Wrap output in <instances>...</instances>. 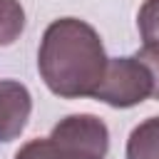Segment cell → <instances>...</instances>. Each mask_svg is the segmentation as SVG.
<instances>
[{
	"label": "cell",
	"instance_id": "7",
	"mask_svg": "<svg viewBox=\"0 0 159 159\" xmlns=\"http://www.w3.org/2000/svg\"><path fill=\"white\" fill-rule=\"evenodd\" d=\"M15 159H89V157L67 152L47 137V139H30L27 144H22L15 154Z\"/></svg>",
	"mask_w": 159,
	"mask_h": 159
},
{
	"label": "cell",
	"instance_id": "1",
	"mask_svg": "<svg viewBox=\"0 0 159 159\" xmlns=\"http://www.w3.org/2000/svg\"><path fill=\"white\" fill-rule=\"evenodd\" d=\"M107 60L99 32L77 17H60L50 22L37 50L42 82L52 94L65 99L92 97L102 82Z\"/></svg>",
	"mask_w": 159,
	"mask_h": 159
},
{
	"label": "cell",
	"instance_id": "8",
	"mask_svg": "<svg viewBox=\"0 0 159 159\" xmlns=\"http://www.w3.org/2000/svg\"><path fill=\"white\" fill-rule=\"evenodd\" d=\"M137 27L144 45H159V0H147L139 7Z\"/></svg>",
	"mask_w": 159,
	"mask_h": 159
},
{
	"label": "cell",
	"instance_id": "4",
	"mask_svg": "<svg viewBox=\"0 0 159 159\" xmlns=\"http://www.w3.org/2000/svg\"><path fill=\"white\" fill-rule=\"evenodd\" d=\"M32 112V97L22 82H0V142H12L27 127Z\"/></svg>",
	"mask_w": 159,
	"mask_h": 159
},
{
	"label": "cell",
	"instance_id": "6",
	"mask_svg": "<svg viewBox=\"0 0 159 159\" xmlns=\"http://www.w3.org/2000/svg\"><path fill=\"white\" fill-rule=\"evenodd\" d=\"M25 30V10L17 0H0V47L12 45Z\"/></svg>",
	"mask_w": 159,
	"mask_h": 159
},
{
	"label": "cell",
	"instance_id": "5",
	"mask_svg": "<svg viewBox=\"0 0 159 159\" xmlns=\"http://www.w3.org/2000/svg\"><path fill=\"white\" fill-rule=\"evenodd\" d=\"M127 159H159V117H149L132 129Z\"/></svg>",
	"mask_w": 159,
	"mask_h": 159
},
{
	"label": "cell",
	"instance_id": "2",
	"mask_svg": "<svg viewBox=\"0 0 159 159\" xmlns=\"http://www.w3.org/2000/svg\"><path fill=\"white\" fill-rule=\"evenodd\" d=\"M152 94V75L137 57H109L102 82L92 92L97 102L117 109L134 107Z\"/></svg>",
	"mask_w": 159,
	"mask_h": 159
},
{
	"label": "cell",
	"instance_id": "3",
	"mask_svg": "<svg viewBox=\"0 0 159 159\" xmlns=\"http://www.w3.org/2000/svg\"><path fill=\"white\" fill-rule=\"evenodd\" d=\"M50 139L57 147L89 159H104L109 152V129L94 114H70L60 119L52 127Z\"/></svg>",
	"mask_w": 159,
	"mask_h": 159
},
{
	"label": "cell",
	"instance_id": "9",
	"mask_svg": "<svg viewBox=\"0 0 159 159\" xmlns=\"http://www.w3.org/2000/svg\"><path fill=\"white\" fill-rule=\"evenodd\" d=\"M152 75V97L159 99V45H144L137 55H134Z\"/></svg>",
	"mask_w": 159,
	"mask_h": 159
}]
</instances>
